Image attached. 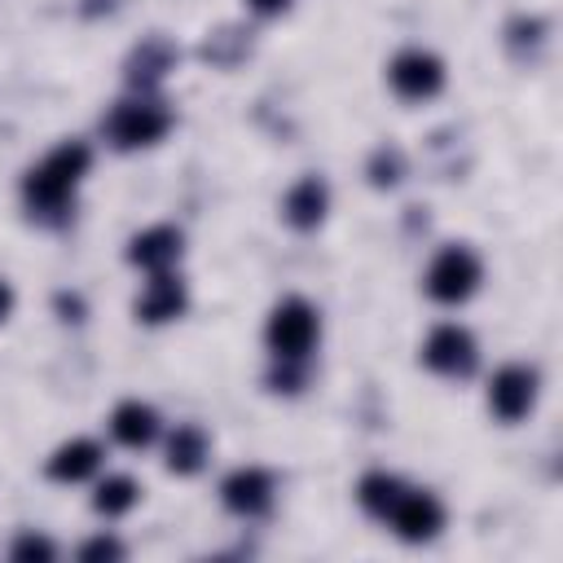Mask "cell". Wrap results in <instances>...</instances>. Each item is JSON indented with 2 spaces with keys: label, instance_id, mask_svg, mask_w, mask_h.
Masks as SVG:
<instances>
[{
  "label": "cell",
  "instance_id": "6da1fadb",
  "mask_svg": "<svg viewBox=\"0 0 563 563\" xmlns=\"http://www.w3.org/2000/svg\"><path fill=\"white\" fill-rule=\"evenodd\" d=\"M84 172H88V145H79V141L57 145L40 167L26 172V202L40 211H62Z\"/></svg>",
  "mask_w": 563,
  "mask_h": 563
},
{
  "label": "cell",
  "instance_id": "7a4b0ae2",
  "mask_svg": "<svg viewBox=\"0 0 563 563\" xmlns=\"http://www.w3.org/2000/svg\"><path fill=\"white\" fill-rule=\"evenodd\" d=\"M479 286V260L466 246H444L427 268V295L440 303H462Z\"/></svg>",
  "mask_w": 563,
  "mask_h": 563
},
{
  "label": "cell",
  "instance_id": "3957f363",
  "mask_svg": "<svg viewBox=\"0 0 563 563\" xmlns=\"http://www.w3.org/2000/svg\"><path fill=\"white\" fill-rule=\"evenodd\" d=\"M317 339V312L303 299H282L268 317V347L282 361H299Z\"/></svg>",
  "mask_w": 563,
  "mask_h": 563
},
{
  "label": "cell",
  "instance_id": "277c9868",
  "mask_svg": "<svg viewBox=\"0 0 563 563\" xmlns=\"http://www.w3.org/2000/svg\"><path fill=\"white\" fill-rule=\"evenodd\" d=\"M167 123H172V114L158 106V101H128V106H119L114 114H110V136H114V145H123V150H132V145H150V141H158L163 132H167Z\"/></svg>",
  "mask_w": 563,
  "mask_h": 563
},
{
  "label": "cell",
  "instance_id": "5b68a950",
  "mask_svg": "<svg viewBox=\"0 0 563 563\" xmlns=\"http://www.w3.org/2000/svg\"><path fill=\"white\" fill-rule=\"evenodd\" d=\"M387 519L396 523V532H400L405 541H427V537H435V528L444 523V506H440L431 493H422V488H405V493L396 497V506L387 510Z\"/></svg>",
  "mask_w": 563,
  "mask_h": 563
},
{
  "label": "cell",
  "instance_id": "8992f818",
  "mask_svg": "<svg viewBox=\"0 0 563 563\" xmlns=\"http://www.w3.org/2000/svg\"><path fill=\"white\" fill-rule=\"evenodd\" d=\"M391 88L400 92V97H409V101H422V97H435L440 92V84H444V66L431 57V53H422V48H409V53H400L396 62H391Z\"/></svg>",
  "mask_w": 563,
  "mask_h": 563
},
{
  "label": "cell",
  "instance_id": "52a82bcc",
  "mask_svg": "<svg viewBox=\"0 0 563 563\" xmlns=\"http://www.w3.org/2000/svg\"><path fill=\"white\" fill-rule=\"evenodd\" d=\"M422 361L440 374H471L475 365V339L462 325H435L422 343Z\"/></svg>",
  "mask_w": 563,
  "mask_h": 563
},
{
  "label": "cell",
  "instance_id": "ba28073f",
  "mask_svg": "<svg viewBox=\"0 0 563 563\" xmlns=\"http://www.w3.org/2000/svg\"><path fill=\"white\" fill-rule=\"evenodd\" d=\"M532 396H537V374L523 369V365H506V369H497L493 383H488V405H493V413L506 418V422L523 418V413L532 409Z\"/></svg>",
  "mask_w": 563,
  "mask_h": 563
},
{
  "label": "cell",
  "instance_id": "9c48e42d",
  "mask_svg": "<svg viewBox=\"0 0 563 563\" xmlns=\"http://www.w3.org/2000/svg\"><path fill=\"white\" fill-rule=\"evenodd\" d=\"M224 506L229 510H238V515H260L264 506H268V497H273V479H268V471H260V466H242V471H233L229 479H224Z\"/></svg>",
  "mask_w": 563,
  "mask_h": 563
},
{
  "label": "cell",
  "instance_id": "30bf717a",
  "mask_svg": "<svg viewBox=\"0 0 563 563\" xmlns=\"http://www.w3.org/2000/svg\"><path fill=\"white\" fill-rule=\"evenodd\" d=\"M176 255H180V233L172 224H154V229L136 233L132 246H128V260L141 264V268H154V273H163Z\"/></svg>",
  "mask_w": 563,
  "mask_h": 563
},
{
  "label": "cell",
  "instance_id": "8fae6325",
  "mask_svg": "<svg viewBox=\"0 0 563 563\" xmlns=\"http://www.w3.org/2000/svg\"><path fill=\"white\" fill-rule=\"evenodd\" d=\"M110 431H114L119 444L141 449V444H150L158 435V413L150 405H141V400H123L114 409V418H110Z\"/></svg>",
  "mask_w": 563,
  "mask_h": 563
},
{
  "label": "cell",
  "instance_id": "7c38bea8",
  "mask_svg": "<svg viewBox=\"0 0 563 563\" xmlns=\"http://www.w3.org/2000/svg\"><path fill=\"white\" fill-rule=\"evenodd\" d=\"M185 308V286L176 282V277H167V273H158L154 282H150V290L136 299V317L141 321H167V317H176Z\"/></svg>",
  "mask_w": 563,
  "mask_h": 563
},
{
  "label": "cell",
  "instance_id": "4fadbf2b",
  "mask_svg": "<svg viewBox=\"0 0 563 563\" xmlns=\"http://www.w3.org/2000/svg\"><path fill=\"white\" fill-rule=\"evenodd\" d=\"M97 462H101V449L92 444V440H70V444H62L53 457H48V475L53 479H84V475H92L97 471Z\"/></svg>",
  "mask_w": 563,
  "mask_h": 563
},
{
  "label": "cell",
  "instance_id": "5bb4252c",
  "mask_svg": "<svg viewBox=\"0 0 563 563\" xmlns=\"http://www.w3.org/2000/svg\"><path fill=\"white\" fill-rule=\"evenodd\" d=\"M325 216V185L317 176H303L290 194H286V220L295 229H312Z\"/></svg>",
  "mask_w": 563,
  "mask_h": 563
},
{
  "label": "cell",
  "instance_id": "9a60e30c",
  "mask_svg": "<svg viewBox=\"0 0 563 563\" xmlns=\"http://www.w3.org/2000/svg\"><path fill=\"white\" fill-rule=\"evenodd\" d=\"M202 457H207V435L198 427H176V435L167 444V466L180 471V475H189V471L202 466Z\"/></svg>",
  "mask_w": 563,
  "mask_h": 563
},
{
  "label": "cell",
  "instance_id": "2e32d148",
  "mask_svg": "<svg viewBox=\"0 0 563 563\" xmlns=\"http://www.w3.org/2000/svg\"><path fill=\"white\" fill-rule=\"evenodd\" d=\"M405 488H400V479L396 475H383V471H374V475H365L361 479V506L369 510V515H378V519H387V510L396 506V497H400Z\"/></svg>",
  "mask_w": 563,
  "mask_h": 563
},
{
  "label": "cell",
  "instance_id": "e0dca14e",
  "mask_svg": "<svg viewBox=\"0 0 563 563\" xmlns=\"http://www.w3.org/2000/svg\"><path fill=\"white\" fill-rule=\"evenodd\" d=\"M136 484L128 479V475H110L101 488H97V497H92V506L101 510V515H123V510H132L136 506Z\"/></svg>",
  "mask_w": 563,
  "mask_h": 563
},
{
  "label": "cell",
  "instance_id": "ac0fdd59",
  "mask_svg": "<svg viewBox=\"0 0 563 563\" xmlns=\"http://www.w3.org/2000/svg\"><path fill=\"white\" fill-rule=\"evenodd\" d=\"M13 559H53V541H44V537H18L13 541Z\"/></svg>",
  "mask_w": 563,
  "mask_h": 563
},
{
  "label": "cell",
  "instance_id": "d6986e66",
  "mask_svg": "<svg viewBox=\"0 0 563 563\" xmlns=\"http://www.w3.org/2000/svg\"><path fill=\"white\" fill-rule=\"evenodd\" d=\"M119 554H123V545L114 537H97V541H88L79 550V559H119Z\"/></svg>",
  "mask_w": 563,
  "mask_h": 563
},
{
  "label": "cell",
  "instance_id": "ffe728a7",
  "mask_svg": "<svg viewBox=\"0 0 563 563\" xmlns=\"http://www.w3.org/2000/svg\"><path fill=\"white\" fill-rule=\"evenodd\" d=\"M251 4H255L260 13H277V9H286L290 0H251Z\"/></svg>",
  "mask_w": 563,
  "mask_h": 563
},
{
  "label": "cell",
  "instance_id": "44dd1931",
  "mask_svg": "<svg viewBox=\"0 0 563 563\" xmlns=\"http://www.w3.org/2000/svg\"><path fill=\"white\" fill-rule=\"evenodd\" d=\"M9 308H13V290H9L4 282H0V321L9 317Z\"/></svg>",
  "mask_w": 563,
  "mask_h": 563
}]
</instances>
